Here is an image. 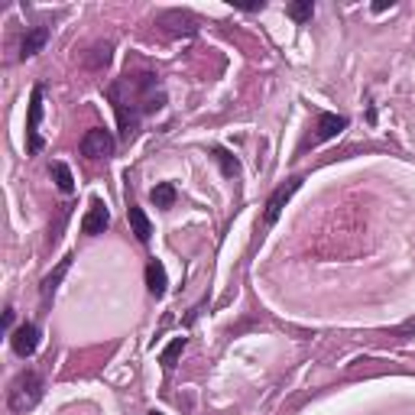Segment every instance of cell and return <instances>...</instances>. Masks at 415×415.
Wrapping results in <instances>:
<instances>
[{"mask_svg": "<svg viewBox=\"0 0 415 415\" xmlns=\"http://www.w3.org/2000/svg\"><path fill=\"white\" fill-rule=\"evenodd\" d=\"M69 266H71V256H65L62 263L55 266V273H49V276L43 279V289H39V292H43V299H49V295H52V292L59 289V283H62V276L69 273Z\"/></svg>", "mask_w": 415, "mask_h": 415, "instance_id": "7c38bea8", "label": "cell"}, {"mask_svg": "<svg viewBox=\"0 0 415 415\" xmlns=\"http://www.w3.org/2000/svg\"><path fill=\"white\" fill-rule=\"evenodd\" d=\"M393 7V0H377V3H373V10H377V13H383V10H389Z\"/></svg>", "mask_w": 415, "mask_h": 415, "instance_id": "44dd1931", "label": "cell"}, {"mask_svg": "<svg viewBox=\"0 0 415 415\" xmlns=\"http://www.w3.org/2000/svg\"><path fill=\"white\" fill-rule=\"evenodd\" d=\"M39 120H43V85H36V88H33V101H29V120H27L29 153H39L45 146L43 136H39Z\"/></svg>", "mask_w": 415, "mask_h": 415, "instance_id": "277c9868", "label": "cell"}, {"mask_svg": "<svg viewBox=\"0 0 415 415\" xmlns=\"http://www.w3.org/2000/svg\"><path fill=\"white\" fill-rule=\"evenodd\" d=\"M214 160H218V166H221V172L227 178H237L240 176V162L234 160L227 150H221V146H218V150H214Z\"/></svg>", "mask_w": 415, "mask_h": 415, "instance_id": "9a60e30c", "label": "cell"}, {"mask_svg": "<svg viewBox=\"0 0 415 415\" xmlns=\"http://www.w3.org/2000/svg\"><path fill=\"white\" fill-rule=\"evenodd\" d=\"M150 415H162V412H150Z\"/></svg>", "mask_w": 415, "mask_h": 415, "instance_id": "7402d4cb", "label": "cell"}, {"mask_svg": "<svg viewBox=\"0 0 415 415\" xmlns=\"http://www.w3.org/2000/svg\"><path fill=\"white\" fill-rule=\"evenodd\" d=\"M160 27L172 36H192L195 20L188 13H182V10H166V13H160Z\"/></svg>", "mask_w": 415, "mask_h": 415, "instance_id": "52a82bcc", "label": "cell"}, {"mask_svg": "<svg viewBox=\"0 0 415 415\" xmlns=\"http://www.w3.org/2000/svg\"><path fill=\"white\" fill-rule=\"evenodd\" d=\"M412 335H415V318H409L406 325L396 328V337H412Z\"/></svg>", "mask_w": 415, "mask_h": 415, "instance_id": "ffe728a7", "label": "cell"}, {"mask_svg": "<svg viewBox=\"0 0 415 415\" xmlns=\"http://www.w3.org/2000/svg\"><path fill=\"white\" fill-rule=\"evenodd\" d=\"M111 153H114V136H111V130L94 127V130H88L81 136V156H88V160H107Z\"/></svg>", "mask_w": 415, "mask_h": 415, "instance_id": "7a4b0ae2", "label": "cell"}, {"mask_svg": "<svg viewBox=\"0 0 415 415\" xmlns=\"http://www.w3.org/2000/svg\"><path fill=\"white\" fill-rule=\"evenodd\" d=\"M150 198L156 208H172V204H176V185H172V182H160V185L150 192Z\"/></svg>", "mask_w": 415, "mask_h": 415, "instance_id": "4fadbf2b", "label": "cell"}, {"mask_svg": "<svg viewBox=\"0 0 415 415\" xmlns=\"http://www.w3.org/2000/svg\"><path fill=\"white\" fill-rule=\"evenodd\" d=\"M146 286H150V292L156 295V299H162L169 289V276H166V266L160 263V260H150L146 263Z\"/></svg>", "mask_w": 415, "mask_h": 415, "instance_id": "9c48e42d", "label": "cell"}, {"mask_svg": "<svg viewBox=\"0 0 415 415\" xmlns=\"http://www.w3.org/2000/svg\"><path fill=\"white\" fill-rule=\"evenodd\" d=\"M52 178H55V185H59V192H65V195L75 192V178H71V169L65 162H52Z\"/></svg>", "mask_w": 415, "mask_h": 415, "instance_id": "5bb4252c", "label": "cell"}, {"mask_svg": "<svg viewBox=\"0 0 415 415\" xmlns=\"http://www.w3.org/2000/svg\"><path fill=\"white\" fill-rule=\"evenodd\" d=\"M94 52H97V55H91V59H88L91 69H101V65L111 62V45H107V43H104V45H97Z\"/></svg>", "mask_w": 415, "mask_h": 415, "instance_id": "ac0fdd59", "label": "cell"}, {"mask_svg": "<svg viewBox=\"0 0 415 415\" xmlns=\"http://www.w3.org/2000/svg\"><path fill=\"white\" fill-rule=\"evenodd\" d=\"M311 13H315V3H311V0H295V3H289V17L295 20V23L311 20Z\"/></svg>", "mask_w": 415, "mask_h": 415, "instance_id": "2e32d148", "label": "cell"}, {"mask_svg": "<svg viewBox=\"0 0 415 415\" xmlns=\"http://www.w3.org/2000/svg\"><path fill=\"white\" fill-rule=\"evenodd\" d=\"M127 214H130V227H133V234H136V240H140V244H146V240L153 237V224H150V218H146V211H143V208H136V204H130V208H127Z\"/></svg>", "mask_w": 415, "mask_h": 415, "instance_id": "30bf717a", "label": "cell"}, {"mask_svg": "<svg viewBox=\"0 0 415 415\" xmlns=\"http://www.w3.org/2000/svg\"><path fill=\"white\" fill-rule=\"evenodd\" d=\"M299 188H302V178L295 176V178H289V182H283V185H279L273 195H269V202H266V214H263L266 227L279 221V214H283V208L289 204V198H292L295 192H299Z\"/></svg>", "mask_w": 415, "mask_h": 415, "instance_id": "3957f363", "label": "cell"}, {"mask_svg": "<svg viewBox=\"0 0 415 415\" xmlns=\"http://www.w3.org/2000/svg\"><path fill=\"white\" fill-rule=\"evenodd\" d=\"M107 224H111V211H107V204L101 202V198H94V202H91V208H88V214L81 218V230L94 237V234H104Z\"/></svg>", "mask_w": 415, "mask_h": 415, "instance_id": "8992f818", "label": "cell"}, {"mask_svg": "<svg viewBox=\"0 0 415 415\" xmlns=\"http://www.w3.org/2000/svg\"><path fill=\"white\" fill-rule=\"evenodd\" d=\"M237 10H263V0H234Z\"/></svg>", "mask_w": 415, "mask_h": 415, "instance_id": "d6986e66", "label": "cell"}, {"mask_svg": "<svg viewBox=\"0 0 415 415\" xmlns=\"http://www.w3.org/2000/svg\"><path fill=\"white\" fill-rule=\"evenodd\" d=\"M45 39H49V29H45V27L29 29V33L23 36V45H20V59H29V55H36L45 45Z\"/></svg>", "mask_w": 415, "mask_h": 415, "instance_id": "8fae6325", "label": "cell"}, {"mask_svg": "<svg viewBox=\"0 0 415 415\" xmlns=\"http://www.w3.org/2000/svg\"><path fill=\"white\" fill-rule=\"evenodd\" d=\"M39 399H43V377L33 370H23L7 389V406H10V412H17V415L29 412Z\"/></svg>", "mask_w": 415, "mask_h": 415, "instance_id": "6da1fadb", "label": "cell"}, {"mask_svg": "<svg viewBox=\"0 0 415 415\" xmlns=\"http://www.w3.org/2000/svg\"><path fill=\"white\" fill-rule=\"evenodd\" d=\"M10 347H13V353L17 357H33L36 347H39V328L36 325H20L13 335H10Z\"/></svg>", "mask_w": 415, "mask_h": 415, "instance_id": "5b68a950", "label": "cell"}, {"mask_svg": "<svg viewBox=\"0 0 415 415\" xmlns=\"http://www.w3.org/2000/svg\"><path fill=\"white\" fill-rule=\"evenodd\" d=\"M182 351H185V337H176V341H172V344L162 351L160 360L166 363V367H176V360H178V353H182Z\"/></svg>", "mask_w": 415, "mask_h": 415, "instance_id": "e0dca14e", "label": "cell"}, {"mask_svg": "<svg viewBox=\"0 0 415 415\" xmlns=\"http://www.w3.org/2000/svg\"><path fill=\"white\" fill-rule=\"evenodd\" d=\"M347 127L344 114H318V124H315V140H335L337 133Z\"/></svg>", "mask_w": 415, "mask_h": 415, "instance_id": "ba28073f", "label": "cell"}]
</instances>
